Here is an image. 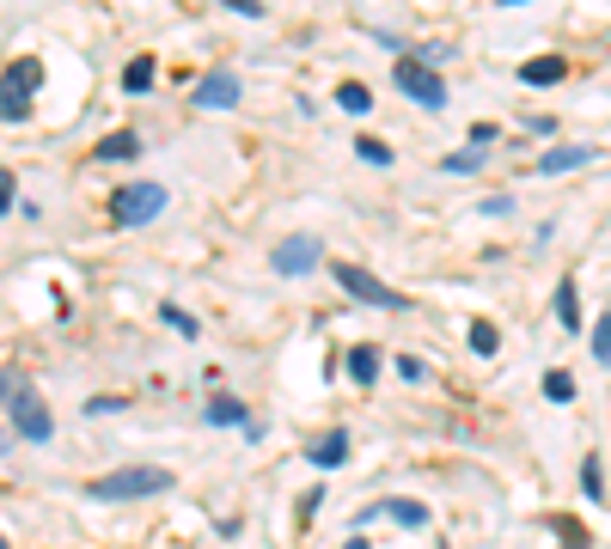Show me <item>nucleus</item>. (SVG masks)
Listing matches in <instances>:
<instances>
[{"mask_svg": "<svg viewBox=\"0 0 611 549\" xmlns=\"http://www.w3.org/2000/svg\"><path fill=\"white\" fill-rule=\"evenodd\" d=\"M483 159H490L483 147H459V153H447V159H440V171H452V177H465V171H478Z\"/></svg>", "mask_w": 611, "mask_h": 549, "instance_id": "20", "label": "nucleus"}, {"mask_svg": "<svg viewBox=\"0 0 611 549\" xmlns=\"http://www.w3.org/2000/svg\"><path fill=\"white\" fill-rule=\"evenodd\" d=\"M331 274H336V288H343L349 300L373 305V312H404V305H410V300H404V293H392L386 281L373 274V269H361V262H336Z\"/></svg>", "mask_w": 611, "mask_h": 549, "instance_id": "4", "label": "nucleus"}, {"mask_svg": "<svg viewBox=\"0 0 611 549\" xmlns=\"http://www.w3.org/2000/svg\"><path fill=\"white\" fill-rule=\"evenodd\" d=\"M233 13H245V19H264V0H226Z\"/></svg>", "mask_w": 611, "mask_h": 549, "instance_id": "29", "label": "nucleus"}, {"mask_svg": "<svg viewBox=\"0 0 611 549\" xmlns=\"http://www.w3.org/2000/svg\"><path fill=\"white\" fill-rule=\"evenodd\" d=\"M562 74H569L562 55H532V62H519V79H526V86H557Z\"/></svg>", "mask_w": 611, "mask_h": 549, "instance_id": "13", "label": "nucleus"}, {"mask_svg": "<svg viewBox=\"0 0 611 549\" xmlns=\"http://www.w3.org/2000/svg\"><path fill=\"white\" fill-rule=\"evenodd\" d=\"M153 74H160V67H153V55H135V62L122 67V92H129V98H147V86H153Z\"/></svg>", "mask_w": 611, "mask_h": 549, "instance_id": "16", "label": "nucleus"}, {"mask_svg": "<svg viewBox=\"0 0 611 549\" xmlns=\"http://www.w3.org/2000/svg\"><path fill=\"white\" fill-rule=\"evenodd\" d=\"M379 366H386V354L373 348V342L349 348V379H355V385H373V379H379Z\"/></svg>", "mask_w": 611, "mask_h": 549, "instance_id": "14", "label": "nucleus"}, {"mask_svg": "<svg viewBox=\"0 0 611 549\" xmlns=\"http://www.w3.org/2000/svg\"><path fill=\"white\" fill-rule=\"evenodd\" d=\"M349 452H355V440H349L343 428H331L324 440H312V445H306V464H312V471H343V464H349Z\"/></svg>", "mask_w": 611, "mask_h": 549, "instance_id": "11", "label": "nucleus"}, {"mask_svg": "<svg viewBox=\"0 0 611 549\" xmlns=\"http://www.w3.org/2000/svg\"><path fill=\"white\" fill-rule=\"evenodd\" d=\"M19 385H25V379H19V373H0V403H7V397H13Z\"/></svg>", "mask_w": 611, "mask_h": 549, "instance_id": "30", "label": "nucleus"}, {"mask_svg": "<svg viewBox=\"0 0 611 549\" xmlns=\"http://www.w3.org/2000/svg\"><path fill=\"white\" fill-rule=\"evenodd\" d=\"M165 202H172V190L165 183H122L117 196H110V220L117 226H147V220H160L165 214Z\"/></svg>", "mask_w": 611, "mask_h": 549, "instance_id": "3", "label": "nucleus"}, {"mask_svg": "<svg viewBox=\"0 0 611 549\" xmlns=\"http://www.w3.org/2000/svg\"><path fill=\"white\" fill-rule=\"evenodd\" d=\"M599 159V147H550L545 159H538V177H562V171H581V165H593Z\"/></svg>", "mask_w": 611, "mask_h": 549, "instance_id": "12", "label": "nucleus"}, {"mask_svg": "<svg viewBox=\"0 0 611 549\" xmlns=\"http://www.w3.org/2000/svg\"><path fill=\"white\" fill-rule=\"evenodd\" d=\"M319 262H324V245H319V238H306V233L281 238V245L269 250V269H276V274H312Z\"/></svg>", "mask_w": 611, "mask_h": 549, "instance_id": "7", "label": "nucleus"}, {"mask_svg": "<svg viewBox=\"0 0 611 549\" xmlns=\"http://www.w3.org/2000/svg\"><path fill=\"white\" fill-rule=\"evenodd\" d=\"M0 458H7V433H0Z\"/></svg>", "mask_w": 611, "mask_h": 549, "instance_id": "34", "label": "nucleus"}, {"mask_svg": "<svg viewBox=\"0 0 611 549\" xmlns=\"http://www.w3.org/2000/svg\"><path fill=\"white\" fill-rule=\"evenodd\" d=\"M557 317H562V330L581 336V293H575V281H557Z\"/></svg>", "mask_w": 611, "mask_h": 549, "instance_id": "18", "label": "nucleus"}, {"mask_svg": "<svg viewBox=\"0 0 611 549\" xmlns=\"http://www.w3.org/2000/svg\"><path fill=\"white\" fill-rule=\"evenodd\" d=\"M37 86H43V62L37 55H19L0 74V122H31V92Z\"/></svg>", "mask_w": 611, "mask_h": 549, "instance_id": "2", "label": "nucleus"}, {"mask_svg": "<svg viewBox=\"0 0 611 549\" xmlns=\"http://www.w3.org/2000/svg\"><path fill=\"white\" fill-rule=\"evenodd\" d=\"M545 397L550 403H575V379L569 373H545Z\"/></svg>", "mask_w": 611, "mask_h": 549, "instance_id": "23", "label": "nucleus"}, {"mask_svg": "<svg viewBox=\"0 0 611 549\" xmlns=\"http://www.w3.org/2000/svg\"><path fill=\"white\" fill-rule=\"evenodd\" d=\"M7 421H13L19 440H37V445H50V433H55V416H50L37 385H19V391L7 397Z\"/></svg>", "mask_w": 611, "mask_h": 549, "instance_id": "5", "label": "nucleus"}, {"mask_svg": "<svg viewBox=\"0 0 611 549\" xmlns=\"http://www.w3.org/2000/svg\"><path fill=\"white\" fill-rule=\"evenodd\" d=\"M98 159H110V165H122V159H141V134H135V129H117L110 141H98Z\"/></svg>", "mask_w": 611, "mask_h": 549, "instance_id": "15", "label": "nucleus"}, {"mask_svg": "<svg viewBox=\"0 0 611 549\" xmlns=\"http://www.w3.org/2000/svg\"><path fill=\"white\" fill-rule=\"evenodd\" d=\"M13 190H19V177H13V171H0V214L13 208Z\"/></svg>", "mask_w": 611, "mask_h": 549, "instance_id": "28", "label": "nucleus"}, {"mask_svg": "<svg viewBox=\"0 0 611 549\" xmlns=\"http://www.w3.org/2000/svg\"><path fill=\"white\" fill-rule=\"evenodd\" d=\"M471 147H483V153H495V141H502V129H495V122H478V129L465 134Z\"/></svg>", "mask_w": 611, "mask_h": 549, "instance_id": "26", "label": "nucleus"}, {"mask_svg": "<svg viewBox=\"0 0 611 549\" xmlns=\"http://www.w3.org/2000/svg\"><path fill=\"white\" fill-rule=\"evenodd\" d=\"M110 409H122V397H86V416H110Z\"/></svg>", "mask_w": 611, "mask_h": 549, "instance_id": "27", "label": "nucleus"}, {"mask_svg": "<svg viewBox=\"0 0 611 549\" xmlns=\"http://www.w3.org/2000/svg\"><path fill=\"white\" fill-rule=\"evenodd\" d=\"M562 549H593V543H562Z\"/></svg>", "mask_w": 611, "mask_h": 549, "instance_id": "33", "label": "nucleus"}, {"mask_svg": "<svg viewBox=\"0 0 611 549\" xmlns=\"http://www.w3.org/2000/svg\"><path fill=\"white\" fill-rule=\"evenodd\" d=\"M0 549H13V543H7V537H0Z\"/></svg>", "mask_w": 611, "mask_h": 549, "instance_id": "35", "label": "nucleus"}, {"mask_svg": "<svg viewBox=\"0 0 611 549\" xmlns=\"http://www.w3.org/2000/svg\"><path fill=\"white\" fill-rule=\"evenodd\" d=\"M502 7H532V0H502Z\"/></svg>", "mask_w": 611, "mask_h": 549, "instance_id": "32", "label": "nucleus"}, {"mask_svg": "<svg viewBox=\"0 0 611 549\" xmlns=\"http://www.w3.org/2000/svg\"><path fill=\"white\" fill-rule=\"evenodd\" d=\"M373 519H398V525H410V531H422L428 507H422V500H410V495H398V500H373V507L355 513V525H373Z\"/></svg>", "mask_w": 611, "mask_h": 549, "instance_id": "9", "label": "nucleus"}, {"mask_svg": "<svg viewBox=\"0 0 611 549\" xmlns=\"http://www.w3.org/2000/svg\"><path fill=\"white\" fill-rule=\"evenodd\" d=\"M502 348V330L490 324V317H478V324H471V354H495Z\"/></svg>", "mask_w": 611, "mask_h": 549, "instance_id": "21", "label": "nucleus"}, {"mask_svg": "<svg viewBox=\"0 0 611 549\" xmlns=\"http://www.w3.org/2000/svg\"><path fill=\"white\" fill-rule=\"evenodd\" d=\"M355 153L367 159V165H392V147H386V141H373V134H361V141H355Z\"/></svg>", "mask_w": 611, "mask_h": 549, "instance_id": "24", "label": "nucleus"}, {"mask_svg": "<svg viewBox=\"0 0 611 549\" xmlns=\"http://www.w3.org/2000/svg\"><path fill=\"white\" fill-rule=\"evenodd\" d=\"M581 495L593 500V507L605 500V458L599 452H587V464H581Z\"/></svg>", "mask_w": 611, "mask_h": 549, "instance_id": "17", "label": "nucleus"}, {"mask_svg": "<svg viewBox=\"0 0 611 549\" xmlns=\"http://www.w3.org/2000/svg\"><path fill=\"white\" fill-rule=\"evenodd\" d=\"M202 421H208V428H245V440H257V421L245 416L239 397H226V391H214L208 403H202Z\"/></svg>", "mask_w": 611, "mask_h": 549, "instance_id": "10", "label": "nucleus"}, {"mask_svg": "<svg viewBox=\"0 0 611 549\" xmlns=\"http://www.w3.org/2000/svg\"><path fill=\"white\" fill-rule=\"evenodd\" d=\"M160 317H165V324H172V330H178V336H190V342H196V336H202V324H196V317H190V312H184V305H160Z\"/></svg>", "mask_w": 611, "mask_h": 549, "instance_id": "22", "label": "nucleus"}, {"mask_svg": "<svg viewBox=\"0 0 611 549\" xmlns=\"http://www.w3.org/2000/svg\"><path fill=\"white\" fill-rule=\"evenodd\" d=\"M190 105H196V110H233V105H239V74H233V67L202 74L196 92H190Z\"/></svg>", "mask_w": 611, "mask_h": 549, "instance_id": "8", "label": "nucleus"}, {"mask_svg": "<svg viewBox=\"0 0 611 549\" xmlns=\"http://www.w3.org/2000/svg\"><path fill=\"white\" fill-rule=\"evenodd\" d=\"M343 549H367V537H349V543Z\"/></svg>", "mask_w": 611, "mask_h": 549, "instance_id": "31", "label": "nucleus"}, {"mask_svg": "<svg viewBox=\"0 0 611 549\" xmlns=\"http://www.w3.org/2000/svg\"><path fill=\"white\" fill-rule=\"evenodd\" d=\"M336 105H343L349 117H367V110H373V92L361 86V79H343V86H336Z\"/></svg>", "mask_w": 611, "mask_h": 549, "instance_id": "19", "label": "nucleus"}, {"mask_svg": "<svg viewBox=\"0 0 611 549\" xmlns=\"http://www.w3.org/2000/svg\"><path fill=\"white\" fill-rule=\"evenodd\" d=\"M172 483L178 476L165 471V464H129V471H110V476H98V483H86V495L93 500H153Z\"/></svg>", "mask_w": 611, "mask_h": 549, "instance_id": "1", "label": "nucleus"}, {"mask_svg": "<svg viewBox=\"0 0 611 549\" xmlns=\"http://www.w3.org/2000/svg\"><path fill=\"white\" fill-rule=\"evenodd\" d=\"M587 342H593V360L605 366L611 360V324H605V317H593V336H587Z\"/></svg>", "mask_w": 611, "mask_h": 549, "instance_id": "25", "label": "nucleus"}, {"mask_svg": "<svg viewBox=\"0 0 611 549\" xmlns=\"http://www.w3.org/2000/svg\"><path fill=\"white\" fill-rule=\"evenodd\" d=\"M392 86H398V92H410V98H416L422 110H447V98H452V92H447V79H440L435 67L410 62V55H398V62H392Z\"/></svg>", "mask_w": 611, "mask_h": 549, "instance_id": "6", "label": "nucleus"}]
</instances>
